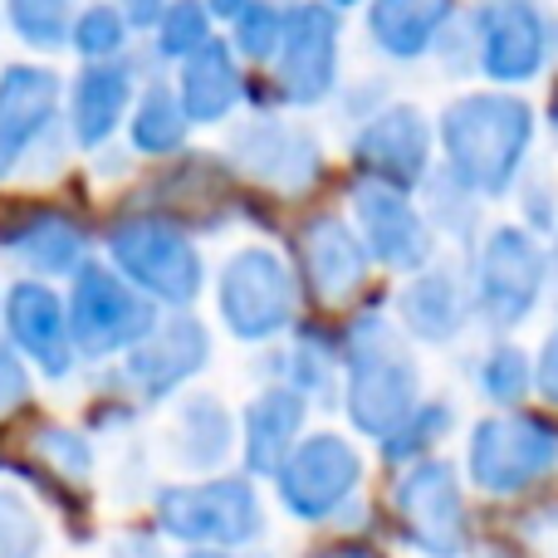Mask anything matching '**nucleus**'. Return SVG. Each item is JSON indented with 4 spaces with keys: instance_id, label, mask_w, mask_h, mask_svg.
<instances>
[{
    "instance_id": "nucleus-1",
    "label": "nucleus",
    "mask_w": 558,
    "mask_h": 558,
    "mask_svg": "<svg viewBox=\"0 0 558 558\" xmlns=\"http://www.w3.org/2000/svg\"><path fill=\"white\" fill-rule=\"evenodd\" d=\"M343 412L353 432L387 441L422 407V373L407 333L387 314L367 308L343 328Z\"/></svg>"
},
{
    "instance_id": "nucleus-2",
    "label": "nucleus",
    "mask_w": 558,
    "mask_h": 558,
    "mask_svg": "<svg viewBox=\"0 0 558 558\" xmlns=\"http://www.w3.org/2000/svg\"><path fill=\"white\" fill-rule=\"evenodd\" d=\"M446 172L471 196H505L534 143V113L510 94H465L441 113Z\"/></svg>"
},
{
    "instance_id": "nucleus-3",
    "label": "nucleus",
    "mask_w": 558,
    "mask_h": 558,
    "mask_svg": "<svg viewBox=\"0 0 558 558\" xmlns=\"http://www.w3.org/2000/svg\"><path fill=\"white\" fill-rule=\"evenodd\" d=\"M104 260L133 289H143L162 314L192 308L206 289V260L196 235L153 211H118L104 231Z\"/></svg>"
},
{
    "instance_id": "nucleus-4",
    "label": "nucleus",
    "mask_w": 558,
    "mask_h": 558,
    "mask_svg": "<svg viewBox=\"0 0 558 558\" xmlns=\"http://www.w3.org/2000/svg\"><path fill=\"white\" fill-rule=\"evenodd\" d=\"M216 314L235 343H275L299 318V275L275 245H241L216 270Z\"/></svg>"
},
{
    "instance_id": "nucleus-5",
    "label": "nucleus",
    "mask_w": 558,
    "mask_h": 558,
    "mask_svg": "<svg viewBox=\"0 0 558 558\" xmlns=\"http://www.w3.org/2000/svg\"><path fill=\"white\" fill-rule=\"evenodd\" d=\"M64 304H69L74 353L84 357V363L128 357L157 328V318H162V308H157L143 289L128 284L108 260H88L84 270L69 279Z\"/></svg>"
},
{
    "instance_id": "nucleus-6",
    "label": "nucleus",
    "mask_w": 558,
    "mask_h": 558,
    "mask_svg": "<svg viewBox=\"0 0 558 558\" xmlns=\"http://www.w3.org/2000/svg\"><path fill=\"white\" fill-rule=\"evenodd\" d=\"M157 530L192 549H245L265 534V505L251 475H211L196 485H167L153 500Z\"/></svg>"
},
{
    "instance_id": "nucleus-7",
    "label": "nucleus",
    "mask_w": 558,
    "mask_h": 558,
    "mask_svg": "<svg viewBox=\"0 0 558 558\" xmlns=\"http://www.w3.org/2000/svg\"><path fill=\"white\" fill-rule=\"evenodd\" d=\"M221 157L235 177L275 196H304L324 177V143L284 113H251L231 123Z\"/></svg>"
},
{
    "instance_id": "nucleus-8",
    "label": "nucleus",
    "mask_w": 558,
    "mask_h": 558,
    "mask_svg": "<svg viewBox=\"0 0 558 558\" xmlns=\"http://www.w3.org/2000/svg\"><path fill=\"white\" fill-rule=\"evenodd\" d=\"M235 172L226 157H211V147H192V153L157 162L147 182L123 202V211H153L167 221L186 226L192 235H211L216 226L231 221L235 211Z\"/></svg>"
},
{
    "instance_id": "nucleus-9",
    "label": "nucleus",
    "mask_w": 558,
    "mask_h": 558,
    "mask_svg": "<svg viewBox=\"0 0 558 558\" xmlns=\"http://www.w3.org/2000/svg\"><path fill=\"white\" fill-rule=\"evenodd\" d=\"M544 284H549V255L520 226H495L475 251L471 275V304L495 333H510L539 308Z\"/></svg>"
},
{
    "instance_id": "nucleus-10",
    "label": "nucleus",
    "mask_w": 558,
    "mask_h": 558,
    "mask_svg": "<svg viewBox=\"0 0 558 558\" xmlns=\"http://www.w3.org/2000/svg\"><path fill=\"white\" fill-rule=\"evenodd\" d=\"M343 20L328 0H289L284 45L270 64V98L284 108H314L338 88Z\"/></svg>"
},
{
    "instance_id": "nucleus-11",
    "label": "nucleus",
    "mask_w": 558,
    "mask_h": 558,
    "mask_svg": "<svg viewBox=\"0 0 558 558\" xmlns=\"http://www.w3.org/2000/svg\"><path fill=\"white\" fill-rule=\"evenodd\" d=\"M558 465V426L530 412H500L475 422L465 446V471L485 495H520L554 475Z\"/></svg>"
},
{
    "instance_id": "nucleus-12",
    "label": "nucleus",
    "mask_w": 558,
    "mask_h": 558,
    "mask_svg": "<svg viewBox=\"0 0 558 558\" xmlns=\"http://www.w3.org/2000/svg\"><path fill=\"white\" fill-rule=\"evenodd\" d=\"M363 485V456L348 436L314 432L289 451V461L275 471V495L299 524H324L353 505Z\"/></svg>"
},
{
    "instance_id": "nucleus-13",
    "label": "nucleus",
    "mask_w": 558,
    "mask_h": 558,
    "mask_svg": "<svg viewBox=\"0 0 558 558\" xmlns=\"http://www.w3.org/2000/svg\"><path fill=\"white\" fill-rule=\"evenodd\" d=\"M64 74L15 59L0 69V182L20 177L54 133H64Z\"/></svg>"
},
{
    "instance_id": "nucleus-14",
    "label": "nucleus",
    "mask_w": 558,
    "mask_h": 558,
    "mask_svg": "<svg viewBox=\"0 0 558 558\" xmlns=\"http://www.w3.org/2000/svg\"><path fill=\"white\" fill-rule=\"evenodd\" d=\"M0 251L25 265L35 279H74L94 260V231L78 211L49 202V196H25L0 211Z\"/></svg>"
},
{
    "instance_id": "nucleus-15",
    "label": "nucleus",
    "mask_w": 558,
    "mask_h": 558,
    "mask_svg": "<svg viewBox=\"0 0 558 558\" xmlns=\"http://www.w3.org/2000/svg\"><path fill=\"white\" fill-rule=\"evenodd\" d=\"M392 510L397 524H402V539L426 558H461L465 544H471L461 475H456L451 461L426 456V461L407 465L392 490Z\"/></svg>"
},
{
    "instance_id": "nucleus-16",
    "label": "nucleus",
    "mask_w": 558,
    "mask_h": 558,
    "mask_svg": "<svg viewBox=\"0 0 558 558\" xmlns=\"http://www.w3.org/2000/svg\"><path fill=\"white\" fill-rule=\"evenodd\" d=\"M348 211H353V226L363 235L373 265L397 275H416L432 265L436 226L412 202V192H397V186H383V182H357L353 196H348Z\"/></svg>"
},
{
    "instance_id": "nucleus-17",
    "label": "nucleus",
    "mask_w": 558,
    "mask_h": 558,
    "mask_svg": "<svg viewBox=\"0 0 558 558\" xmlns=\"http://www.w3.org/2000/svg\"><path fill=\"white\" fill-rule=\"evenodd\" d=\"M0 324H5V338L25 353V363L35 367L39 377L64 383V377L74 373L78 353H74V333H69V304L49 279L20 275L15 284H5Z\"/></svg>"
},
{
    "instance_id": "nucleus-18",
    "label": "nucleus",
    "mask_w": 558,
    "mask_h": 558,
    "mask_svg": "<svg viewBox=\"0 0 558 558\" xmlns=\"http://www.w3.org/2000/svg\"><path fill=\"white\" fill-rule=\"evenodd\" d=\"M206 363H211V328L192 308H177L157 318L153 333L123 357V383L137 402H167L196 373H206Z\"/></svg>"
},
{
    "instance_id": "nucleus-19",
    "label": "nucleus",
    "mask_w": 558,
    "mask_h": 558,
    "mask_svg": "<svg viewBox=\"0 0 558 558\" xmlns=\"http://www.w3.org/2000/svg\"><path fill=\"white\" fill-rule=\"evenodd\" d=\"M143 88V64L133 54L104 59V64H78V74L64 88V133L78 153H104L128 128V113Z\"/></svg>"
},
{
    "instance_id": "nucleus-20",
    "label": "nucleus",
    "mask_w": 558,
    "mask_h": 558,
    "mask_svg": "<svg viewBox=\"0 0 558 558\" xmlns=\"http://www.w3.org/2000/svg\"><path fill=\"white\" fill-rule=\"evenodd\" d=\"M353 162L363 182L416 192L432 177V123L416 104H383L353 133Z\"/></svg>"
},
{
    "instance_id": "nucleus-21",
    "label": "nucleus",
    "mask_w": 558,
    "mask_h": 558,
    "mask_svg": "<svg viewBox=\"0 0 558 558\" xmlns=\"http://www.w3.org/2000/svg\"><path fill=\"white\" fill-rule=\"evenodd\" d=\"M475 59L495 84H530L549 64V20L534 0H485L475 15Z\"/></svg>"
},
{
    "instance_id": "nucleus-22",
    "label": "nucleus",
    "mask_w": 558,
    "mask_h": 558,
    "mask_svg": "<svg viewBox=\"0 0 558 558\" xmlns=\"http://www.w3.org/2000/svg\"><path fill=\"white\" fill-rule=\"evenodd\" d=\"M367 270H373V255L348 216H308L299 231V275L318 304H348L367 284Z\"/></svg>"
},
{
    "instance_id": "nucleus-23",
    "label": "nucleus",
    "mask_w": 558,
    "mask_h": 558,
    "mask_svg": "<svg viewBox=\"0 0 558 558\" xmlns=\"http://www.w3.org/2000/svg\"><path fill=\"white\" fill-rule=\"evenodd\" d=\"M172 88L182 98L192 128H226L235 118V108L245 104L251 74H245V59L231 49V39L216 35L211 45H202L192 59H182L172 69Z\"/></svg>"
},
{
    "instance_id": "nucleus-24",
    "label": "nucleus",
    "mask_w": 558,
    "mask_h": 558,
    "mask_svg": "<svg viewBox=\"0 0 558 558\" xmlns=\"http://www.w3.org/2000/svg\"><path fill=\"white\" fill-rule=\"evenodd\" d=\"M471 289L461 275L446 265H426V270L407 275L402 294H397V324L422 343H451L471 324Z\"/></svg>"
},
{
    "instance_id": "nucleus-25",
    "label": "nucleus",
    "mask_w": 558,
    "mask_h": 558,
    "mask_svg": "<svg viewBox=\"0 0 558 558\" xmlns=\"http://www.w3.org/2000/svg\"><path fill=\"white\" fill-rule=\"evenodd\" d=\"M304 422H308V402L284 383H270L251 397L241 416V456L251 475H275L289 461L299 441H304Z\"/></svg>"
},
{
    "instance_id": "nucleus-26",
    "label": "nucleus",
    "mask_w": 558,
    "mask_h": 558,
    "mask_svg": "<svg viewBox=\"0 0 558 558\" xmlns=\"http://www.w3.org/2000/svg\"><path fill=\"white\" fill-rule=\"evenodd\" d=\"M123 133H128L133 157H143V162H172V157L186 153V143H192V118H186L172 78L167 74H147L143 78Z\"/></svg>"
},
{
    "instance_id": "nucleus-27",
    "label": "nucleus",
    "mask_w": 558,
    "mask_h": 558,
    "mask_svg": "<svg viewBox=\"0 0 558 558\" xmlns=\"http://www.w3.org/2000/svg\"><path fill=\"white\" fill-rule=\"evenodd\" d=\"M456 0H367V39L387 59H422L441 45Z\"/></svg>"
},
{
    "instance_id": "nucleus-28",
    "label": "nucleus",
    "mask_w": 558,
    "mask_h": 558,
    "mask_svg": "<svg viewBox=\"0 0 558 558\" xmlns=\"http://www.w3.org/2000/svg\"><path fill=\"white\" fill-rule=\"evenodd\" d=\"M177 461L186 471H221L235 451V416L221 397L211 392H192L182 407H177Z\"/></svg>"
},
{
    "instance_id": "nucleus-29",
    "label": "nucleus",
    "mask_w": 558,
    "mask_h": 558,
    "mask_svg": "<svg viewBox=\"0 0 558 558\" xmlns=\"http://www.w3.org/2000/svg\"><path fill=\"white\" fill-rule=\"evenodd\" d=\"M343 373V348H333L324 333L314 328H299L294 343L279 353V383L294 387L304 402H328Z\"/></svg>"
},
{
    "instance_id": "nucleus-30",
    "label": "nucleus",
    "mask_w": 558,
    "mask_h": 558,
    "mask_svg": "<svg viewBox=\"0 0 558 558\" xmlns=\"http://www.w3.org/2000/svg\"><path fill=\"white\" fill-rule=\"evenodd\" d=\"M78 10H84V0H0L10 35L29 54H64Z\"/></svg>"
},
{
    "instance_id": "nucleus-31",
    "label": "nucleus",
    "mask_w": 558,
    "mask_h": 558,
    "mask_svg": "<svg viewBox=\"0 0 558 558\" xmlns=\"http://www.w3.org/2000/svg\"><path fill=\"white\" fill-rule=\"evenodd\" d=\"M216 39V15L206 0H172V5L162 10V20L153 25V35H147V45H153V59H162V64H182V59H192L202 45H211Z\"/></svg>"
},
{
    "instance_id": "nucleus-32",
    "label": "nucleus",
    "mask_w": 558,
    "mask_h": 558,
    "mask_svg": "<svg viewBox=\"0 0 558 558\" xmlns=\"http://www.w3.org/2000/svg\"><path fill=\"white\" fill-rule=\"evenodd\" d=\"M69 49H74L84 64L123 59V54H133V25L123 20V10H118L113 0H88V5L74 15Z\"/></svg>"
},
{
    "instance_id": "nucleus-33",
    "label": "nucleus",
    "mask_w": 558,
    "mask_h": 558,
    "mask_svg": "<svg viewBox=\"0 0 558 558\" xmlns=\"http://www.w3.org/2000/svg\"><path fill=\"white\" fill-rule=\"evenodd\" d=\"M29 456L45 475H54L59 485H84L88 471H94V446H88L84 432L64 422H39L29 432Z\"/></svg>"
},
{
    "instance_id": "nucleus-34",
    "label": "nucleus",
    "mask_w": 558,
    "mask_h": 558,
    "mask_svg": "<svg viewBox=\"0 0 558 558\" xmlns=\"http://www.w3.org/2000/svg\"><path fill=\"white\" fill-rule=\"evenodd\" d=\"M284 20H289V0H251L241 15L231 20V49L245 64L270 69L279 45H284Z\"/></svg>"
},
{
    "instance_id": "nucleus-35",
    "label": "nucleus",
    "mask_w": 558,
    "mask_h": 558,
    "mask_svg": "<svg viewBox=\"0 0 558 558\" xmlns=\"http://www.w3.org/2000/svg\"><path fill=\"white\" fill-rule=\"evenodd\" d=\"M451 422H456V412H451L446 402H422V407H416V412L407 416V422L383 441V461H392V465H416V461H426V456H432V446L441 441L446 432H451Z\"/></svg>"
},
{
    "instance_id": "nucleus-36",
    "label": "nucleus",
    "mask_w": 558,
    "mask_h": 558,
    "mask_svg": "<svg viewBox=\"0 0 558 558\" xmlns=\"http://www.w3.org/2000/svg\"><path fill=\"white\" fill-rule=\"evenodd\" d=\"M475 383H481V397H490L495 407H514V402H524V392L534 387V363L524 357V348L495 343L490 353L481 357Z\"/></svg>"
},
{
    "instance_id": "nucleus-37",
    "label": "nucleus",
    "mask_w": 558,
    "mask_h": 558,
    "mask_svg": "<svg viewBox=\"0 0 558 558\" xmlns=\"http://www.w3.org/2000/svg\"><path fill=\"white\" fill-rule=\"evenodd\" d=\"M39 549H45V524L35 505L0 485V558H39Z\"/></svg>"
},
{
    "instance_id": "nucleus-38",
    "label": "nucleus",
    "mask_w": 558,
    "mask_h": 558,
    "mask_svg": "<svg viewBox=\"0 0 558 558\" xmlns=\"http://www.w3.org/2000/svg\"><path fill=\"white\" fill-rule=\"evenodd\" d=\"M29 387H35V367L25 363V353H20L10 338H0V416L25 407Z\"/></svg>"
},
{
    "instance_id": "nucleus-39",
    "label": "nucleus",
    "mask_w": 558,
    "mask_h": 558,
    "mask_svg": "<svg viewBox=\"0 0 558 558\" xmlns=\"http://www.w3.org/2000/svg\"><path fill=\"white\" fill-rule=\"evenodd\" d=\"M534 387H539L544 402L558 407V328L544 338V348H539V363H534Z\"/></svg>"
},
{
    "instance_id": "nucleus-40",
    "label": "nucleus",
    "mask_w": 558,
    "mask_h": 558,
    "mask_svg": "<svg viewBox=\"0 0 558 558\" xmlns=\"http://www.w3.org/2000/svg\"><path fill=\"white\" fill-rule=\"evenodd\" d=\"M113 5L123 10V20L133 25V35H137V29H147V35H153V25L162 20V10L172 5V0H113Z\"/></svg>"
},
{
    "instance_id": "nucleus-41",
    "label": "nucleus",
    "mask_w": 558,
    "mask_h": 558,
    "mask_svg": "<svg viewBox=\"0 0 558 558\" xmlns=\"http://www.w3.org/2000/svg\"><path fill=\"white\" fill-rule=\"evenodd\" d=\"M524 524H530V530H524V534H530V544H534V549H539L544 539H554L549 549H544V558H558V505H554V510L530 514V520H524Z\"/></svg>"
},
{
    "instance_id": "nucleus-42",
    "label": "nucleus",
    "mask_w": 558,
    "mask_h": 558,
    "mask_svg": "<svg viewBox=\"0 0 558 558\" xmlns=\"http://www.w3.org/2000/svg\"><path fill=\"white\" fill-rule=\"evenodd\" d=\"M108 558H167V554H162V544H157L153 534H123Z\"/></svg>"
},
{
    "instance_id": "nucleus-43",
    "label": "nucleus",
    "mask_w": 558,
    "mask_h": 558,
    "mask_svg": "<svg viewBox=\"0 0 558 558\" xmlns=\"http://www.w3.org/2000/svg\"><path fill=\"white\" fill-rule=\"evenodd\" d=\"M206 5H211L216 25H221V20H226V25H231V20H235V15H241V10H245V5H251V0H206Z\"/></svg>"
},
{
    "instance_id": "nucleus-44",
    "label": "nucleus",
    "mask_w": 558,
    "mask_h": 558,
    "mask_svg": "<svg viewBox=\"0 0 558 558\" xmlns=\"http://www.w3.org/2000/svg\"><path fill=\"white\" fill-rule=\"evenodd\" d=\"M186 558H235V554L231 549H192Z\"/></svg>"
},
{
    "instance_id": "nucleus-45",
    "label": "nucleus",
    "mask_w": 558,
    "mask_h": 558,
    "mask_svg": "<svg viewBox=\"0 0 558 558\" xmlns=\"http://www.w3.org/2000/svg\"><path fill=\"white\" fill-rule=\"evenodd\" d=\"M333 10H353V5H367V0H328Z\"/></svg>"
},
{
    "instance_id": "nucleus-46",
    "label": "nucleus",
    "mask_w": 558,
    "mask_h": 558,
    "mask_svg": "<svg viewBox=\"0 0 558 558\" xmlns=\"http://www.w3.org/2000/svg\"><path fill=\"white\" fill-rule=\"evenodd\" d=\"M324 558H328V554H324ZM333 558H343V554H333Z\"/></svg>"
},
{
    "instance_id": "nucleus-47",
    "label": "nucleus",
    "mask_w": 558,
    "mask_h": 558,
    "mask_svg": "<svg viewBox=\"0 0 558 558\" xmlns=\"http://www.w3.org/2000/svg\"><path fill=\"white\" fill-rule=\"evenodd\" d=\"M0 299H5V289H0Z\"/></svg>"
},
{
    "instance_id": "nucleus-48",
    "label": "nucleus",
    "mask_w": 558,
    "mask_h": 558,
    "mask_svg": "<svg viewBox=\"0 0 558 558\" xmlns=\"http://www.w3.org/2000/svg\"><path fill=\"white\" fill-rule=\"evenodd\" d=\"M549 275H558V270H549Z\"/></svg>"
}]
</instances>
